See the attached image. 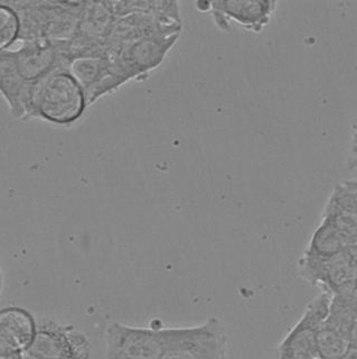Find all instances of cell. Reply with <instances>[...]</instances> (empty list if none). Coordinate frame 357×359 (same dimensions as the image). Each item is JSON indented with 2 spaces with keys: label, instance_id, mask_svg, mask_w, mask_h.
<instances>
[{
  "label": "cell",
  "instance_id": "cell-16",
  "mask_svg": "<svg viewBox=\"0 0 357 359\" xmlns=\"http://www.w3.org/2000/svg\"><path fill=\"white\" fill-rule=\"evenodd\" d=\"M347 168L349 170H357V116L354 118L351 128H349Z\"/></svg>",
  "mask_w": 357,
  "mask_h": 359
},
{
  "label": "cell",
  "instance_id": "cell-8",
  "mask_svg": "<svg viewBox=\"0 0 357 359\" xmlns=\"http://www.w3.org/2000/svg\"><path fill=\"white\" fill-rule=\"evenodd\" d=\"M299 275L310 285L319 286L330 295L349 294L357 275V265L347 250L319 259L300 256Z\"/></svg>",
  "mask_w": 357,
  "mask_h": 359
},
{
  "label": "cell",
  "instance_id": "cell-5",
  "mask_svg": "<svg viewBox=\"0 0 357 359\" xmlns=\"http://www.w3.org/2000/svg\"><path fill=\"white\" fill-rule=\"evenodd\" d=\"M357 323V297L332 295L330 311L317 334L318 359H345Z\"/></svg>",
  "mask_w": 357,
  "mask_h": 359
},
{
  "label": "cell",
  "instance_id": "cell-7",
  "mask_svg": "<svg viewBox=\"0 0 357 359\" xmlns=\"http://www.w3.org/2000/svg\"><path fill=\"white\" fill-rule=\"evenodd\" d=\"M90 351L87 334L74 325L45 319L37 323L35 339L26 353L38 359H89Z\"/></svg>",
  "mask_w": 357,
  "mask_h": 359
},
{
  "label": "cell",
  "instance_id": "cell-21",
  "mask_svg": "<svg viewBox=\"0 0 357 359\" xmlns=\"http://www.w3.org/2000/svg\"><path fill=\"white\" fill-rule=\"evenodd\" d=\"M4 289V274L3 269H1V266H0V295H1V292H3Z\"/></svg>",
  "mask_w": 357,
  "mask_h": 359
},
{
  "label": "cell",
  "instance_id": "cell-11",
  "mask_svg": "<svg viewBox=\"0 0 357 359\" xmlns=\"http://www.w3.org/2000/svg\"><path fill=\"white\" fill-rule=\"evenodd\" d=\"M205 8L214 17L218 27H230L233 22L246 31L259 34L270 24L271 17L276 11L278 3L269 0H246V1H215L203 3Z\"/></svg>",
  "mask_w": 357,
  "mask_h": 359
},
{
  "label": "cell",
  "instance_id": "cell-2",
  "mask_svg": "<svg viewBox=\"0 0 357 359\" xmlns=\"http://www.w3.org/2000/svg\"><path fill=\"white\" fill-rule=\"evenodd\" d=\"M20 20V41L69 42L76 33L84 1H8Z\"/></svg>",
  "mask_w": 357,
  "mask_h": 359
},
{
  "label": "cell",
  "instance_id": "cell-4",
  "mask_svg": "<svg viewBox=\"0 0 357 359\" xmlns=\"http://www.w3.org/2000/svg\"><path fill=\"white\" fill-rule=\"evenodd\" d=\"M169 347V328H141L115 321L106 329V359H162Z\"/></svg>",
  "mask_w": 357,
  "mask_h": 359
},
{
  "label": "cell",
  "instance_id": "cell-9",
  "mask_svg": "<svg viewBox=\"0 0 357 359\" xmlns=\"http://www.w3.org/2000/svg\"><path fill=\"white\" fill-rule=\"evenodd\" d=\"M67 69L81 84L90 106L104 95L115 93L127 82L106 54L78 56L71 60Z\"/></svg>",
  "mask_w": 357,
  "mask_h": 359
},
{
  "label": "cell",
  "instance_id": "cell-3",
  "mask_svg": "<svg viewBox=\"0 0 357 359\" xmlns=\"http://www.w3.org/2000/svg\"><path fill=\"white\" fill-rule=\"evenodd\" d=\"M179 34H160L119 45H108L106 55L127 82L143 80L162 65Z\"/></svg>",
  "mask_w": 357,
  "mask_h": 359
},
{
  "label": "cell",
  "instance_id": "cell-20",
  "mask_svg": "<svg viewBox=\"0 0 357 359\" xmlns=\"http://www.w3.org/2000/svg\"><path fill=\"white\" fill-rule=\"evenodd\" d=\"M349 295H353V297H357V275L356 278H355L354 284H353L352 290L349 292Z\"/></svg>",
  "mask_w": 357,
  "mask_h": 359
},
{
  "label": "cell",
  "instance_id": "cell-17",
  "mask_svg": "<svg viewBox=\"0 0 357 359\" xmlns=\"http://www.w3.org/2000/svg\"><path fill=\"white\" fill-rule=\"evenodd\" d=\"M162 359H197L192 356L190 353H184V351H173V353H166Z\"/></svg>",
  "mask_w": 357,
  "mask_h": 359
},
{
  "label": "cell",
  "instance_id": "cell-12",
  "mask_svg": "<svg viewBox=\"0 0 357 359\" xmlns=\"http://www.w3.org/2000/svg\"><path fill=\"white\" fill-rule=\"evenodd\" d=\"M37 323L27 309L8 306L0 310V355H24L31 348Z\"/></svg>",
  "mask_w": 357,
  "mask_h": 359
},
{
  "label": "cell",
  "instance_id": "cell-13",
  "mask_svg": "<svg viewBox=\"0 0 357 359\" xmlns=\"http://www.w3.org/2000/svg\"><path fill=\"white\" fill-rule=\"evenodd\" d=\"M31 87L20 74L15 50H0V95L15 119L24 121Z\"/></svg>",
  "mask_w": 357,
  "mask_h": 359
},
{
  "label": "cell",
  "instance_id": "cell-15",
  "mask_svg": "<svg viewBox=\"0 0 357 359\" xmlns=\"http://www.w3.org/2000/svg\"><path fill=\"white\" fill-rule=\"evenodd\" d=\"M20 39V20L8 1H0V50H11Z\"/></svg>",
  "mask_w": 357,
  "mask_h": 359
},
{
  "label": "cell",
  "instance_id": "cell-14",
  "mask_svg": "<svg viewBox=\"0 0 357 359\" xmlns=\"http://www.w3.org/2000/svg\"><path fill=\"white\" fill-rule=\"evenodd\" d=\"M349 247H352V243L335 222L328 217L321 216V224L314 230L302 256L325 259L345 252Z\"/></svg>",
  "mask_w": 357,
  "mask_h": 359
},
{
  "label": "cell",
  "instance_id": "cell-18",
  "mask_svg": "<svg viewBox=\"0 0 357 359\" xmlns=\"http://www.w3.org/2000/svg\"><path fill=\"white\" fill-rule=\"evenodd\" d=\"M349 351L357 353V323H355L354 329H353L352 340H351V349Z\"/></svg>",
  "mask_w": 357,
  "mask_h": 359
},
{
  "label": "cell",
  "instance_id": "cell-1",
  "mask_svg": "<svg viewBox=\"0 0 357 359\" xmlns=\"http://www.w3.org/2000/svg\"><path fill=\"white\" fill-rule=\"evenodd\" d=\"M89 106L81 84L67 67H61L31 86L24 121L70 127L81 121Z\"/></svg>",
  "mask_w": 357,
  "mask_h": 359
},
{
  "label": "cell",
  "instance_id": "cell-10",
  "mask_svg": "<svg viewBox=\"0 0 357 359\" xmlns=\"http://www.w3.org/2000/svg\"><path fill=\"white\" fill-rule=\"evenodd\" d=\"M14 50L20 74L29 86L37 83L57 69L69 67L70 63L64 42L33 39L22 42Z\"/></svg>",
  "mask_w": 357,
  "mask_h": 359
},
{
  "label": "cell",
  "instance_id": "cell-22",
  "mask_svg": "<svg viewBox=\"0 0 357 359\" xmlns=\"http://www.w3.org/2000/svg\"><path fill=\"white\" fill-rule=\"evenodd\" d=\"M0 359H22V355H13V356H3V355H0Z\"/></svg>",
  "mask_w": 357,
  "mask_h": 359
},
{
  "label": "cell",
  "instance_id": "cell-6",
  "mask_svg": "<svg viewBox=\"0 0 357 359\" xmlns=\"http://www.w3.org/2000/svg\"><path fill=\"white\" fill-rule=\"evenodd\" d=\"M332 295L327 292L314 297L296 325L276 348V359H318L317 334L330 311Z\"/></svg>",
  "mask_w": 357,
  "mask_h": 359
},
{
  "label": "cell",
  "instance_id": "cell-19",
  "mask_svg": "<svg viewBox=\"0 0 357 359\" xmlns=\"http://www.w3.org/2000/svg\"><path fill=\"white\" fill-rule=\"evenodd\" d=\"M347 252H349V255L353 258V261L355 262V264L357 265V245H354V246L349 247Z\"/></svg>",
  "mask_w": 357,
  "mask_h": 359
}]
</instances>
